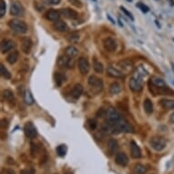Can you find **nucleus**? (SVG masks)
Masks as SVG:
<instances>
[{
	"label": "nucleus",
	"mask_w": 174,
	"mask_h": 174,
	"mask_svg": "<svg viewBox=\"0 0 174 174\" xmlns=\"http://www.w3.org/2000/svg\"><path fill=\"white\" fill-rule=\"evenodd\" d=\"M113 129H114V133H120V132L129 133V132L134 131L133 127L123 118L120 120H119L117 123L113 124Z\"/></svg>",
	"instance_id": "1"
},
{
	"label": "nucleus",
	"mask_w": 174,
	"mask_h": 174,
	"mask_svg": "<svg viewBox=\"0 0 174 174\" xmlns=\"http://www.w3.org/2000/svg\"><path fill=\"white\" fill-rule=\"evenodd\" d=\"M8 25H9V28L18 34H25L28 31L27 24L20 19H11Z\"/></svg>",
	"instance_id": "2"
},
{
	"label": "nucleus",
	"mask_w": 174,
	"mask_h": 174,
	"mask_svg": "<svg viewBox=\"0 0 174 174\" xmlns=\"http://www.w3.org/2000/svg\"><path fill=\"white\" fill-rule=\"evenodd\" d=\"M150 145L156 151H161L164 150L165 147H166L167 141L163 137L155 136V137L151 138V141H150Z\"/></svg>",
	"instance_id": "3"
},
{
	"label": "nucleus",
	"mask_w": 174,
	"mask_h": 174,
	"mask_svg": "<svg viewBox=\"0 0 174 174\" xmlns=\"http://www.w3.org/2000/svg\"><path fill=\"white\" fill-rule=\"evenodd\" d=\"M57 66L61 69H73L75 66V60L73 57H69L67 55L60 56L57 59Z\"/></svg>",
	"instance_id": "4"
},
{
	"label": "nucleus",
	"mask_w": 174,
	"mask_h": 174,
	"mask_svg": "<svg viewBox=\"0 0 174 174\" xmlns=\"http://www.w3.org/2000/svg\"><path fill=\"white\" fill-rule=\"evenodd\" d=\"M129 88L133 92H140L143 88V82L141 80V77L138 73L136 77H132L129 80Z\"/></svg>",
	"instance_id": "5"
},
{
	"label": "nucleus",
	"mask_w": 174,
	"mask_h": 174,
	"mask_svg": "<svg viewBox=\"0 0 174 174\" xmlns=\"http://www.w3.org/2000/svg\"><path fill=\"white\" fill-rule=\"evenodd\" d=\"M106 117H107V121L111 123V124L117 123L119 120H120L122 119L120 114L115 109H113V108H110V109L107 110Z\"/></svg>",
	"instance_id": "6"
},
{
	"label": "nucleus",
	"mask_w": 174,
	"mask_h": 174,
	"mask_svg": "<svg viewBox=\"0 0 174 174\" xmlns=\"http://www.w3.org/2000/svg\"><path fill=\"white\" fill-rule=\"evenodd\" d=\"M25 13L24 7L22 6L21 3L15 1L13 3H11V6H10V14L14 16H23Z\"/></svg>",
	"instance_id": "7"
},
{
	"label": "nucleus",
	"mask_w": 174,
	"mask_h": 174,
	"mask_svg": "<svg viewBox=\"0 0 174 174\" xmlns=\"http://www.w3.org/2000/svg\"><path fill=\"white\" fill-rule=\"evenodd\" d=\"M103 46L108 52H114L117 49V41L112 37H107L103 40Z\"/></svg>",
	"instance_id": "8"
},
{
	"label": "nucleus",
	"mask_w": 174,
	"mask_h": 174,
	"mask_svg": "<svg viewBox=\"0 0 174 174\" xmlns=\"http://www.w3.org/2000/svg\"><path fill=\"white\" fill-rule=\"evenodd\" d=\"M88 85L91 86L94 88H97L98 91H101L102 88H103V82L102 79H99L96 76L91 75L88 79Z\"/></svg>",
	"instance_id": "9"
},
{
	"label": "nucleus",
	"mask_w": 174,
	"mask_h": 174,
	"mask_svg": "<svg viewBox=\"0 0 174 174\" xmlns=\"http://www.w3.org/2000/svg\"><path fill=\"white\" fill-rule=\"evenodd\" d=\"M24 130H25V134H26V136L29 139H34L37 135V129L34 125H33L32 122H27L26 125H25Z\"/></svg>",
	"instance_id": "10"
},
{
	"label": "nucleus",
	"mask_w": 174,
	"mask_h": 174,
	"mask_svg": "<svg viewBox=\"0 0 174 174\" xmlns=\"http://www.w3.org/2000/svg\"><path fill=\"white\" fill-rule=\"evenodd\" d=\"M78 66H79V72L82 75H86L89 71V63L87 59L85 57H80L78 61Z\"/></svg>",
	"instance_id": "11"
},
{
	"label": "nucleus",
	"mask_w": 174,
	"mask_h": 174,
	"mask_svg": "<svg viewBox=\"0 0 174 174\" xmlns=\"http://www.w3.org/2000/svg\"><path fill=\"white\" fill-rule=\"evenodd\" d=\"M16 47V44L13 40H10V39H4L2 42H1V45H0V49H1V53L2 54H5L8 51L12 50V49Z\"/></svg>",
	"instance_id": "12"
},
{
	"label": "nucleus",
	"mask_w": 174,
	"mask_h": 174,
	"mask_svg": "<svg viewBox=\"0 0 174 174\" xmlns=\"http://www.w3.org/2000/svg\"><path fill=\"white\" fill-rule=\"evenodd\" d=\"M59 13L64 16V18H68V19H76L79 18V14L76 12L74 9L71 8H63L59 11Z\"/></svg>",
	"instance_id": "13"
},
{
	"label": "nucleus",
	"mask_w": 174,
	"mask_h": 174,
	"mask_svg": "<svg viewBox=\"0 0 174 174\" xmlns=\"http://www.w3.org/2000/svg\"><path fill=\"white\" fill-rule=\"evenodd\" d=\"M115 162L117 163L118 165H120V166L125 167V166H127V164L129 162V158H128V156L126 155V153L119 152V153L116 154Z\"/></svg>",
	"instance_id": "14"
},
{
	"label": "nucleus",
	"mask_w": 174,
	"mask_h": 174,
	"mask_svg": "<svg viewBox=\"0 0 174 174\" xmlns=\"http://www.w3.org/2000/svg\"><path fill=\"white\" fill-rule=\"evenodd\" d=\"M32 48V41L29 37H24L21 40V50L25 54H29Z\"/></svg>",
	"instance_id": "15"
},
{
	"label": "nucleus",
	"mask_w": 174,
	"mask_h": 174,
	"mask_svg": "<svg viewBox=\"0 0 174 174\" xmlns=\"http://www.w3.org/2000/svg\"><path fill=\"white\" fill-rule=\"evenodd\" d=\"M130 153H131V157L133 159H139L141 157V151H140L138 144L135 141H133V140L130 143Z\"/></svg>",
	"instance_id": "16"
},
{
	"label": "nucleus",
	"mask_w": 174,
	"mask_h": 174,
	"mask_svg": "<svg viewBox=\"0 0 174 174\" xmlns=\"http://www.w3.org/2000/svg\"><path fill=\"white\" fill-rule=\"evenodd\" d=\"M118 66L122 69L125 71H131L133 69V63L129 59H122L119 61Z\"/></svg>",
	"instance_id": "17"
},
{
	"label": "nucleus",
	"mask_w": 174,
	"mask_h": 174,
	"mask_svg": "<svg viewBox=\"0 0 174 174\" xmlns=\"http://www.w3.org/2000/svg\"><path fill=\"white\" fill-rule=\"evenodd\" d=\"M107 73H108V75H109L110 77L114 78V79H122L124 77L122 71H120V70H119L117 69H115L113 67H109V68H108Z\"/></svg>",
	"instance_id": "18"
},
{
	"label": "nucleus",
	"mask_w": 174,
	"mask_h": 174,
	"mask_svg": "<svg viewBox=\"0 0 174 174\" xmlns=\"http://www.w3.org/2000/svg\"><path fill=\"white\" fill-rule=\"evenodd\" d=\"M59 11H56V10H53V9H50L48 10L47 13H46V18L47 20H50V21H57L59 20Z\"/></svg>",
	"instance_id": "19"
},
{
	"label": "nucleus",
	"mask_w": 174,
	"mask_h": 174,
	"mask_svg": "<svg viewBox=\"0 0 174 174\" xmlns=\"http://www.w3.org/2000/svg\"><path fill=\"white\" fill-rule=\"evenodd\" d=\"M54 28L59 32H66L68 30V25L62 20H57L54 23Z\"/></svg>",
	"instance_id": "20"
},
{
	"label": "nucleus",
	"mask_w": 174,
	"mask_h": 174,
	"mask_svg": "<svg viewBox=\"0 0 174 174\" xmlns=\"http://www.w3.org/2000/svg\"><path fill=\"white\" fill-rule=\"evenodd\" d=\"M82 92H83V86L81 84H76L72 88V96L76 99L80 98V96L82 95Z\"/></svg>",
	"instance_id": "21"
},
{
	"label": "nucleus",
	"mask_w": 174,
	"mask_h": 174,
	"mask_svg": "<svg viewBox=\"0 0 174 174\" xmlns=\"http://www.w3.org/2000/svg\"><path fill=\"white\" fill-rule=\"evenodd\" d=\"M18 57H19L18 51L14 50V51H12V52H10L9 54H8V56L6 57V61H7V63H9L10 65H13V64H15L16 61H18Z\"/></svg>",
	"instance_id": "22"
},
{
	"label": "nucleus",
	"mask_w": 174,
	"mask_h": 174,
	"mask_svg": "<svg viewBox=\"0 0 174 174\" xmlns=\"http://www.w3.org/2000/svg\"><path fill=\"white\" fill-rule=\"evenodd\" d=\"M78 53H79L78 48L75 47L74 46H69V47H66V49H65V55H67L69 57H77L78 56Z\"/></svg>",
	"instance_id": "23"
},
{
	"label": "nucleus",
	"mask_w": 174,
	"mask_h": 174,
	"mask_svg": "<svg viewBox=\"0 0 174 174\" xmlns=\"http://www.w3.org/2000/svg\"><path fill=\"white\" fill-rule=\"evenodd\" d=\"M151 82L152 86L156 87V88H162V87H166V83H165V81L159 78V77H152L151 79Z\"/></svg>",
	"instance_id": "24"
},
{
	"label": "nucleus",
	"mask_w": 174,
	"mask_h": 174,
	"mask_svg": "<svg viewBox=\"0 0 174 174\" xmlns=\"http://www.w3.org/2000/svg\"><path fill=\"white\" fill-rule=\"evenodd\" d=\"M24 100H25V103H26L27 105H33L35 103V99H34V98H33V95L29 90L25 91Z\"/></svg>",
	"instance_id": "25"
},
{
	"label": "nucleus",
	"mask_w": 174,
	"mask_h": 174,
	"mask_svg": "<svg viewBox=\"0 0 174 174\" xmlns=\"http://www.w3.org/2000/svg\"><path fill=\"white\" fill-rule=\"evenodd\" d=\"M143 107H144L145 112L147 114H151L153 112V104L151 99H149V98L145 99L143 103Z\"/></svg>",
	"instance_id": "26"
},
{
	"label": "nucleus",
	"mask_w": 174,
	"mask_h": 174,
	"mask_svg": "<svg viewBox=\"0 0 174 174\" xmlns=\"http://www.w3.org/2000/svg\"><path fill=\"white\" fill-rule=\"evenodd\" d=\"M121 91V85L118 82H114L110 86V92L113 95L119 94Z\"/></svg>",
	"instance_id": "27"
},
{
	"label": "nucleus",
	"mask_w": 174,
	"mask_h": 174,
	"mask_svg": "<svg viewBox=\"0 0 174 174\" xmlns=\"http://www.w3.org/2000/svg\"><path fill=\"white\" fill-rule=\"evenodd\" d=\"M108 148H109V150L111 153H114L115 151H117L118 148H119V144L118 141L114 139H110L109 140V144H108Z\"/></svg>",
	"instance_id": "28"
},
{
	"label": "nucleus",
	"mask_w": 174,
	"mask_h": 174,
	"mask_svg": "<svg viewBox=\"0 0 174 174\" xmlns=\"http://www.w3.org/2000/svg\"><path fill=\"white\" fill-rule=\"evenodd\" d=\"M133 170H134V172L137 173V174H145V173L147 172V168L144 166L143 164L137 163V164L134 165Z\"/></svg>",
	"instance_id": "29"
},
{
	"label": "nucleus",
	"mask_w": 174,
	"mask_h": 174,
	"mask_svg": "<svg viewBox=\"0 0 174 174\" xmlns=\"http://www.w3.org/2000/svg\"><path fill=\"white\" fill-rule=\"evenodd\" d=\"M161 105L165 109L174 110V100H172V99H162Z\"/></svg>",
	"instance_id": "30"
},
{
	"label": "nucleus",
	"mask_w": 174,
	"mask_h": 174,
	"mask_svg": "<svg viewBox=\"0 0 174 174\" xmlns=\"http://www.w3.org/2000/svg\"><path fill=\"white\" fill-rule=\"evenodd\" d=\"M0 73H1V76L4 79H11V74L6 69V67L3 64L0 65Z\"/></svg>",
	"instance_id": "31"
},
{
	"label": "nucleus",
	"mask_w": 174,
	"mask_h": 174,
	"mask_svg": "<svg viewBox=\"0 0 174 174\" xmlns=\"http://www.w3.org/2000/svg\"><path fill=\"white\" fill-rule=\"evenodd\" d=\"M93 69L98 73H102L104 71V66L101 62H99V61L95 59L93 61Z\"/></svg>",
	"instance_id": "32"
},
{
	"label": "nucleus",
	"mask_w": 174,
	"mask_h": 174,
	"mask_svg": "<svg viewBox=\"0 0 174 174\" xmlns=\"http://www.w3.org/2000/svg\"><path fill=\"white\" fill-rule=\"evenodd\" d=\"M56 151L59 157H64L66 155V153H67V146L64 144L57 146L56 149Z\"/></svg>",
	"instance_id": "33"
},
{
	"label": "nucleus",
	"mask_w": 174,
	"mask_h": 174,
	"mask_svg": "<svg viewBox=\"0 0 174 174\" xmlns=\"http://www.w3.org/2000/svg\"><path fill=\"white\" fill-rule=\"evenodd\" d=\"M54 78H55V81H56L57 86H59V87L61 86L62 83L64 82V79H65V78H64V76L62 75V74L59 73V72H56Z\"/></svg>",
	"instance_id": "34"
},
{
	"label": "nucleus",
	"mask_w": 174,
	"mask_h": 174,
	"mask_svg": "<svg viewBox=\"0 0 174 174\" xmlns=\"http://www.w3.org/2000/svg\"><path fill=\"white\" fill-rule=\"evenodd\" d=\"M3 97H4L5 99H6V100L11 101L14 99V93L9 89H5L3 91Z\"/></svg>",
	"instance_id": "35"
},
{
	"label": "nucleus",
	"mask_w": 174,
	"mask_h": 174,
	"mask_svg": "<svg viewBox=\"0 0 174 174\" xmlns=\"http://www.w3.org/2000/svg\"><path fill=\"white\" fill-rule=\"evenodd\" d=\"M79 39V34L78 32H72L68 36V40L71 43L77 42Z\"/></svg>",
	"instance_id": "36"
},
{
	"label": "nucleus",
	"mask_w": 174,
	"mask_h": 174,
	"mask_svg": "<svg viewBox=\"0 0 174 174\" xmlns=\"http://www.w3.org/2000/svg\"><path fill=\"white\" fill-rule=\"evenodd\" d=\"M30 145H31L30 146V154H31V156L33 157V158H35V157L37 156V153L38 152V147L34 142H32Z\"/></svg>",
	"instance_id": "37"
},
{
	"label": "nucleus",
	"mask_w": 174,
	"mask_h": 174,
	"mask_svg": "<svg viewBox=\"0 0 174 174\" xmlns=\"http://www.w3.org/2000/svg\"><path fill=\"white\" fill-rule=\"evenodd\" d=\"M6 5L4 0H0V16L3 18V16L6 15Z\"/></svg>",
	"instance_id": "38"
},
{
	"label": "nucleus",
	"mask_w": 174,
	"mask_h": 174,
	"mask_svg": "<svg viewBox=\"0 0 174 174\" xmlns=\"http://www.w3.org/2000/svg\"><path fill=\"white\" fill-rule=\"evenodd\" d=\"M120 10H121V11H122L124 14H125V15L128 16V18H129V19H130L131 21H134V18H133V16H132V15H131V13H130L129 11H128L125 7H124V6H120Z\"/></svg>",
	"instance_id": "39"
},
{
	"label": "nucleus",
	"mask_w": 174,
	"mask_h": 174,
	"mask_svg": "<svg viewBox=\"0 0 174 174\" xmlns=\"http://www.w3.org/2000/svg\"><path fill=\"white\" fill-rule=\"evenodd\" d=\"M137 6H138L143 13H148L149 10H150V9H149V7H148L146 5L142 4V3H138V4H137Z\"/></svg>",
	"instance_id": "40"
},
{
	"label": "nucleus",
	"mask_w": 174,
	"mask_h": 174,
	"mask_svg": "<svg viewBox=\"0 0 174 174\" xmlns=\"http://www.w3.org/2000/svg\"><path fill=\"white\" fill-rule=\"evenodd\" d=\"M88 125L90 128V129H95L97 128V121L95 120H88Z\"/></svg>",
	"instance_id": "41"
},
{
	"label": "nucleus",
	"mask_w": 174,
	"mask_h": 174,
	"mask_svg": "<svg viewBox=\"0 0 174 174\" xmlns=\"http://www.w3.org/2000/svg\"><path fill=\"white\" fill-rule=\"evenodd\" d=\"M36 170L33 168H28L20 171V174H35Z\"/></svg>",
	"instance_id": "42"
},
{
	"label": "nucleus",
	"mask_w": 174,
	"mask_h": 174,
	"mask_svg": "<svg viewBox=\"0 0 174 174\" xmlns=\"http://www.w3.org/2000/svg\"><path fill=\"white\" fill-rule=\"evenodd\" d=\"M106 114H107V110H105L104 109H99L96 116H97V118H103L106 116Z\"/></svg>",
	"instance_id": "43"
},
{
	"label": "nucleus",
	"mask_w": 174,
	"mask_h": 174,
	"mask_svg": "<svg viewBox=\"0 0 174 174\" xmlns=\"http://www.w3.org/2000/svg\"><path fill=\"white\" fill-rule=\"evenodd\" d=\"M69 1L72 6H75L77 7H82V3L80 2V0H69Z\"/></svg>",
	"instance_id": "44"
},
{
	"label": "nucleus",
	"mask_w": 174,
	"mask_h": 174,
	"mask_svg": "<svg viewBox=\"0 0 174 174\" xmlns=\"http://www.w3.org/2000/svg\"><path fill=\"white\" fill-rule=\"evenodd\" d=\"M8 127V121L6 119H2L1 120V128L2 129H6Z\"/></svg>",
	"instance_id": "45"
},
{
	"label": "nucleus",
	"mask_w": 174,
	"mask_h": 174,
	"mask_svg": "<svg viewBox=\"0 0 174 174\" xmlns=\"http://www.w3.org/2000/svg\"><path fill=\"white\" fill-rule=\"evenodd\" d=\"M61 0H47V3L50 4V5H53V6H56V5H59L60 3Z\"/></svg>",
	"instance_id": "46"
},
{
	"label": "nucleus",
	"mask_w": 174,
	"mask_h": 174,
	"mask_svg": "<svg viewBox=\"0 0 174 174\" xmlns=\"http://www.w3.org/2000/svg\"><path fill=\"white\" fill-rule=\"evenodd\" d=\"M107 18H108V19H109V20H110V22H111L112 24H116L115 20H114V19H113V18H111V16H110V15H109V14H108V15H107Z\"/></svg>",
	"instance_id": "47"
},
{
	"label": "nucleus",
	"mask_w": 174,
	"mask_h": 174,
	"mask_svg": "<svg viewBox=\"0 0 174 174\" xmlns=\"http://www.w3.org/2000/svg\"><path fill=\"white\" fill-rule=\"evenodd\" d=\"M170 121L171 123H173V124H174V112L170 115Z\"/></svg>",
	"instance_id": "48"
},
{
	"label": "nucleus",
	"mask_w": 174,
	"mask_h": 174,
	"mask_svg": "<svg viewBox=\"0 0 174 174\" xmlns=\"http://www.w3.org/2000/svg\"><path fill=\"white\" fill-rule=\"evenodd\" d=\"M64 174H73L71 171H67V172H66V173H64Z\"/></svg>",
	"instance_id": "49"
},
{
	"label": "nucleus",
	"mask_w": 174,
	"mask_h": 174,
	"mask_svg": "<svg viewBox=\"0 0 174 174\" xmlns=\"http://www.w3.org/2000/svg\"><path fill=\"white\" fill-rule=\"evenodd\" d=\"M171 66H172V70H173V72H174V64L172 63V64H171Z\"/></svg>",
	"instance_id": "50"
},
{
	"label": "nucleus",
	"mask_w": 174,
	"mask_h": 174,
	"mask_svg": "<svg viewBox=\"0 0 174 174\" xmlns=\"http://www.w3.org/2000/svg\"><path fill=\"white\" fill-rule=\"evenodd\" d=\"M128 1H129V2H131V1H132V0H128Z\"/></svg>",
	"instance_id": "51"
},
{
	"label": "nucleus",
	"mask_w": 174,
	"mask_h": 174,
	"mask_svg": "<svg viewBox=\"0 0 174 174\" xmlns=\"http://www.w3.org/2000/svg\"><path fill=\"white\" fill-rule=\"evenodd\" d=\"M92 1H94V2H96V1H97V0H92Z\"/></svg>",
	"instance_id": "52"
},
{
	"label": "nucleus",
	"mask_w": 174,
	"mask_h": 174,
	"mask_svg": "<svg viewBox=\"0 0 174 174\" xmlns=\"http://www.w3.org/2000/svg\"><path fill=\"white\" fill-rule=\"evenodd\" d=\"M156 1H159V0H156Z\"/></svg>",
	"instance_id": "53"
}]
</instances>
